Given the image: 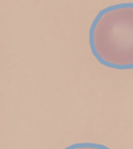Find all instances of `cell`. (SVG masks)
Returning a JSON list of instances; mask_svg holds the SVG:
<instances>
[{"label": "cell", "mask_w": 133, "mask_h": 149, "mask_svg": "<svg viewBox=\"0 0 133 149\" xmlns=\"http://www.w3.org/2000/svg\"><path fill=\"white\" fill-rule=\"evenodd\" d=\"M89 44L102 66L133 69V2L102 9L91 24Z\"/></svg>", "instance_id": "6da1fadb"}, {"label": "cell", "mask_w": 133, "mask_h": 149, "mask_svg": "<svg viewBox=\"0 0 133 149\" xmlns=\"http://www.w3.org/2000/svg\"><path fill=\"white\" fill-rule=\"evenodd\" d=\"M64 149H110L109 147L101 145V143H79L71 145L69 147H65Z\"/></svg>", "instance_id": "7a4b0ae2"}]
</instances>
